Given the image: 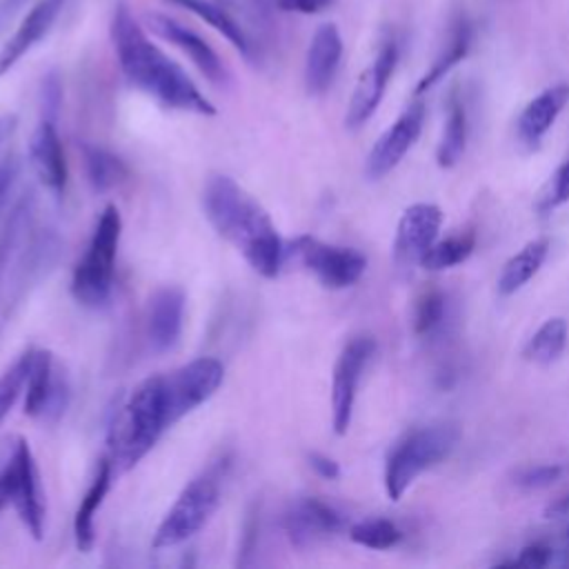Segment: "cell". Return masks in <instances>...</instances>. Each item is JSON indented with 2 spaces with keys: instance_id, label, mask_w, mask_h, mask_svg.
Wrapping results in <instances>:
<instances>
[{
  "instance_id": "obj_27",
  "label": "cell",
  "mask_w": 569,
  "mask_h": 569,
  "mask_svg": "<svg viewBox=\"0 0 569 569\" xmlns=\"http://www.w3.org/2000/svg\"><path fill=\"white\" fill-rule=\"evenodd\" d=\"M467 129H469V124H467L465 104L456 96H451L449 107H447L445 129H442L438 151H436V160L442 169L453 167L462 158V151L467 144Z\"/></svg>"
},
{
  "instance_id": "obj_12",
  "label": "cell",
  "mask_w": 569,
  "mask_h": 569,
  "mask_svg": "<svg viewBox=\"0 0 569 569\" xmlns=\"http://www.w3.org/2000/svg\"><path fill=\"white\" fill-rule=\"evenodd\" d=\"M398 58H400V44H398L396 36L389 33L378 44L373 60L360 73V78L351 91L347 113H345V124L349 129L362 127L376 113V109L387 91V84L396 71Z\"/></svg>"
},
{
  "instance_id": "obj_11",
  "label": "cell",
  "mask_w": 569,
  "mask_h": 569,
  "mask_svg": "<svg viewBox=\"0 0 569 569\" xmlns=\"http://www.w3.org/2000/svg\"><path fill=\"white\" fill-rule=\"evenodd\" d=\"M373 351H376V340L369 336H358V338H351L342 347V351L333 365L331 427H333V433H338V436H345L351 425L358 382H360V376H362L367 362L371 360Z\"/></svg>"
},
{
  "instance_id": "obj_22",
  "label": "cell",
  "mask_w": 569,
  "mask_h": 569,
  "mask_svg": "<svg viewBox=\"0 0 569 569\" xmlns=\"http://www.w3.org/2000/svg\"><path fill=\"white\" fill-rule=\"evenodd\" d=\"M567 102H569V84L565 82L551 84L542 89L536 98H531L520 111L516 122L520 142L529 149H536L547 136V131L553 127L556 118L567 107Z\"/></svg>"
},
{
  "instance_id": "obj_5",
  "label": "cell",
  "mask_w": 569,
  "mask_h": 569,
  "mask_svg": "<svg viewBox=\"0 0 569 569\" xmlns=\"http://www.w3.org/2000/svg\"><path fill=\"white\" fill-rule=\"evenodd\" d=\"M122 233V218L116 204H107L98 216L89 244L71 273V296L78 305L100 309L113 291L116 256Z\"/></svg>"
},
{
  "instance_id": "obj_26",
  "label": "cell",
  "mask_w": 569,
  "mask_h": 569,
  "mask_svg": "<svg viewBox=\"0 0 569 569\" xmlns=\"http://www.w3.org/2000/svg\"><path fill=\"white\" fill-rule=\"evenodd\" d=\"M31 207H33L31 193H22L13 202V207L9 209L7 218L0 224V298H2V289H4L13 256L20 247V242H22V236H24L27 227H29Z\"/></svg>"
},
{
  "instance_id": "obj_32",
  "label": "cell",
  "mask_w": 569,
  "mask_h": 569,
  "mask_svg": "<svg viewBox=\"0 0 569 569\" xmlns=\"http://www.w3.org/2000/svg\"><path fill=\"white\" fill-rule=\"evenodd\" d=\"M29 373V351H24L2 376H0V425L13 409L20 393H24Z\"/></svg>"
},
{
  "instance_id": "obj_35",
  "label": "cell",
  "mask_w": 569,
  "mask_h": 569,
  "mask_svg": "<svg viewBox=\"0 0 569 569\" xmlns=\"http://www.w3.org/2000/svg\"><path fill=\"white\" fill-rule=\"evenodd\" d=\"M562 473V467L560 465H538V467H531L527 471L520 473L518 478V485L527 487V489H540V487H549L551 482H556Z\"/></svg>"
},
{
  "instance_id": "obj_8",
  "label": "cell",
  "mask_w": 569,
  "mask_h": 569,
  "mask_svg": "<svg viewBox=\"0 0 569 569\" xmlns=\"http://www.w3.org/2000/svg\"><path fill=\"white\" fill-rule=\"evenodd\" d=\"M60 249H62L60 238L51 229L33 233L24 247L22 244L18 247L7 276L9 289L0 298V329L9 322V318L22 305L29 289L36 287V282L53 269L60 256Z\"/></svg>"
},
{
  "instance_id": "obj_39",
  "label": "cell",
  "mask_w": 569,
  "mask_h": 569,
  "mask_svg": "<svg viewBox=\"0 0 569 569\" xmlns=\"http://www.w3.org/2000/svg\"><path fill=\"white\" fill-rule=\"evenodd\" d=\"M307 460H309V467H311L320 478H325V480H336V478L340 476V465H338L333 458L325 456V453L311 451V453L307 456Z\"/></svg>"
},
{
  "instance_id": "obj_4",
  "label": "cell",
  "mask_w": 569,
  "mask_h": 569,
  "mask_svg": "<svg viewBox=\"0 0 569 569\" xmlns=\"http://www.w3.org/2000/svg\"><path fill=\"white\" fill-rule=\"evenodd\" d=\"M231 467V456L222 453L202 467L178 493L153 533V549H171L193 538L216 513L222 487Z\"/></svg>"
},
{
  "instance_id": "obj_38",
  "label": "cell",
  "mask_w": 569,
  "mask_h": 569,
  "mask_svg": "<svg viewBox=\"0 0 569 569\" xmlns=\"http://www.w3.org/2000/svg\"><path fill=\"white\" fill-rule=\"evenodd\" d=\"M60 98H62L60 82H58L56 76H49L44 80V87H42V116L56 118L58 107H60Z\"/></svg>"
},
{
  "instance_id": "obj_34",
  "label": "cell",
  "mask_w": 569,
  "mask_h": 569,
  "mask_svg": "<svg viewBox=\"0 0 569 569\" xmlns=\"http://www.w3.org/2000/svg\"><path fill=\"white\" fill-rule=\"evenodd\" d=\"M445 313V298L438 291H429L418 300L413 327L418 333H429L433 327L440 325Z\"/></svg>"
},
{
  "instance_id": "obj_7",
  "label": "cell",
  "mask_w": 569,
  "mask_h": 569,
  "mask_svg": "<svg viewBox=\"0 0 569 569\" xmlns=\"http://www.w3.org/2000/svg\"><path fill=\"white\" fill-rule=\"evenodd\" d=\"M284 258L313 273V278L327 289H347L356 284L367 269V258L360 251L329 244L313 236H298L287 242Z\"/></svg>"
},
{
  "instance_id": "obj_13",
  "label": "cell",
  "mask_w": 569,
  "mask_h": 569,
  "mask_svg": "<svg viewBox=\"0 0 569 569\" xmlns=\"http://www.w3.org/2000/svg\"><path fill=\"white\" fill-rule=\"evenodd\" d=\"M422 122H425V104L416 96V100L407 104V109L396 118V122L371 147L365 162V173L369 180H380L382 176H387L391 169L400 164L405 153L418 140L422 131Z\"/></svg>"
},
{
  "instance_id": "obj_17",
  "label": "cell",
  "mask_w": 569,
  "mask_h": 569,
  "mask_svg": "<svg viewBox=\"0 0 569 569\" xmlns=\"http://www.w3.org/2000/svg\"><path fill=\"white\" fill-rule=\"evenodd\" d=\"M147 20H149L151 31H156L167 42L176 44L198 67V71L207 80H211L213 84H224L227 82V69H224L222 60L211 49V44L207 40H202L196 31H191L189 27L180 24L178 20H173L164 13H149Z\"/></svg>"
},
{
  "instance_id": "obj_24",
  "label": "cell",
  "mask_w": 569,
  "mask_h": 569,
  "mask_svg": "<svg viewBox=\"0 0 569 569\" xmlns=\"http://www.w3.org/2000/svg\"><path fill=\"white\" fill-rule=\"evenodd\" d=\"M176 7L187 9L189 13L204 20L209 27H213L218 33H222L244 58H253V42L244 27L229 13L227 7H222L216 0H167Z\"/></svg>"
},
{
  "instance_id": "obj_6",
  "label": "cell",
  "mask_w": 569,
  "mask_h": 569,
  "mask_svg": "<svg viewBox=\"0 0 569 569\" xmlns=\"http://www.w3.org/2000/svg\"><path fill=\"white\" fill-rule=\"evenodd\" d=\"M458 442L453 425H431L407 433L389 453L385 465V489L391 500H400L409 485L429 467L445 460Z\"/></svg>"
},
{
  "instance_id": "obj_9",
  "label": "cell",
  "mask_w": 569,
  "mask_h": 569,
  "mask_svg": "<svg viewBox=\"0 0 569 569\" xmlns=\"http://www.w3.org/2000/svg\"><path fill=\"white\" fill-rule=\"evenodd\" d=\"M71 400L69 378L62 365L47 349H29V373L24 385V413L58 422Z\"/></svg>"
},
{
  "instance_id": "obj_10",
  "label": "cell",
  "mask_w": 569,
  "mask_h": 569,
  "mask_svg": "<svg viewBox=\"0 0 569 569\" xmlns=\"http://www.w3.org/2000/svg\"><path fill=\"white\" fill-rule=\"evenodd\" d=\"M4 467L11 476V505L31 538L40 540L44 536V493L33 451L24 438L16 440Z\"/></svg>"
},
{
  "instance_id": "obj_28",
  "label": "cell",
  "mask_w": 569,
  "mask_h": 569,
  "mask_svg": "<svg viewBox=\"0 0 569 569\" xmlns=\"http://www.w3.org/2000/svg\"><path fill=\"white\" fill-rule=\"evenodd\" d=\"M569 327L562 318L545 320L525 345V358L536 365H549L565 351Z\"/></svg>"
},
{
  "instance_id": "obj_31",
  "label": "cell",
  "mask_w": 569,
  "mask_h": 569,
  "mask_svg": "<svg viewBox=\"0 0 569 569\" xmlns=\"http://www.w3.org/2000/svg\"><path fill=\"white\" fill-rule=\"evenodd\" d=\"M349 538L367 549H391L402 540V531L387 518H367L349 529Z\"/></svg>"
},
{
  "instance_id": "obj_33",
  "label": "cell",
  "mask_w": 569,
  "mask_h": 569,
  "mask_svg": "<svg viewBox=\"0 0 569 569\" xmlns=\"http://www.w3.org/2000/svg\"><path fill=\"white\" fill-rule=\"evenodd\" d=\"M569 200V160L562 162L549 178L545 191L538 198V211L549 213Z\"/></svg>"
},
{
  "instance_id": "obj_36",
  "label": "cell",
  "mask_w": 569,
  "mask_h": 569,
  "mask_svg": "<svg viewBox=\"0 0 569 569\" xmlns=\"http://www.w3.org/2000/svg\"><path fill=\"white\" fill-rule=\"evenodd\" d=\"M336 0H276V7L284 13H302V16H316L327 11Z\"/></svg>"
},
{
  "instance_id": "obj_19",
  "label": "cell",
  "mask_w": 569,
  "mask_h": 569,
  "mask_svg": "<svg viewBox=\"0 0 569 569\" xmlns=\"http://www.w3.org/2000/svg\"><path fill=\"white\" fill-rule=\"evenodd\" d=\"M184 291L176 284L160 287L151 300L147 311V340L156 353L171 351L182 333L184 325Z\"/></svg>"
},
{
  "instance_id": "obj_25",
  "label": "cell",
  "mask_w": 569,
  "mask_h": 569,
  "mask_svg": "<svg viewBox=\"0 0 569 569\" xmlns=\"http://www.w3.org/2000/svg\"><path fill=\"white\" fill-rule=\"evenodd\" d=\"M549 253V240L547 238H536L531 242H527L516 256H511L500 276H498V293L500 296H511L518 289H522L542 267L545 258Z\"/></svg>"
},
{
  "instance_id": "obj_43",
  "label": "cell",
  "mask_w": 569,
  "mask_h": 569,
  "mask_svg": "<svg viewBox=\"0 0 569 569\" xmlns=\"http://www.w3.org/2000/svg\"><path fill=\"white\" fill-rule=\"evenodd\" d=\"M24 4V0H0V27Z\"/></svg>"
},
{
  "instance_id": "obj_20",
  "label": "cell",
  "mask_w": 569,
  "mask_h": 569,
  "mask_svg": "<svg viewBox=\"0 0 569 569\" xmlns=\"http://www.w3.org/2000/svg\"><path fill=\"white\" fill-rule=\"evenodd\" d=\"M342 51V36L333 22H325L313 31L305 58V87L311 96H322L333 84Z\"/></svg>"
},
{
  "instance_id": "obj_42",
  "label": "cell",
  "mask_w": 569,
  "mask_h": 569,
  "mask_svg": "<svg viewBox=\"0 0 569 569\" xmlns=\"http://www.w3.org/2000/svg\"><path fill=\"white\" fill-rule=\"evenodd\" d=\"M16 127H18V118H16L13 113L0 116V149H2V144L13 136Z\"/></svg>"
},
{
  "instance_id": "obj_1",
  "label": "cell",
  "mask_w": 569,
  "mask_h": 569,
  "mask_svg": "<svg viewBox=\"0 0 569 569\" xmlns=\"http://www.w3.org/2000/svg\"><path fill=\"white\" fill-rule=\"evenodd\" d=\"M222 380V362L202 356L136 382L111 409L107 422V458L113 471L133 469L162 433L204 405Z\"/></svg>"
},
{
  "instance_id": "obj_37",
  "label": "cell",
  "mask_w": 569,
  "mask_h": 569,
  "mask_svg": "<svg viewBox=\"0 0 569 569\" xmlns=\"http://www.w3.org/2000/svg\"><path fill=\"white\" fill-rule=\"evenodd\" d=\"M549 560H551V549L542 542H533V545H527L520 551L516 565L518 567H529V569H540V567H547Z\"/></svg>"
},
{
  "instance_id": "obj_3",
  "label": "cell",
  "mask_w": 569,
  "mask_h": 569,
  "mask_svg": "<svg viewBox=\"0 0 569 569\" xmlns=\"http://www.w3.org/2000/svg\"><path fill=\"white\" fill-rule=\"evenodd\" d=\"M202 209L209 224L249 262L262 278H276L284 247L269 211L247 193L231 176L213 173L202 189Z\"/></svg>"
},
{
  "instance_id": "obj_41",
  "label": "cell",
  "mask_w": 569,
  "mask_h": 569,
  "mask_svg": "<svg viewBox=\"0 0 569 569\" xmlns=\"http://www.w3.org/2000/svg\"><path fill=\"white\" fill-rule=\"evenodd\" d=\"M7 505H11V476H9V469L2 467V471H0V513Z\"/></svg>"
},
{
  "instance_id": "obj_30",
  "label": "cell",
  "mask_w": 569,
  "mask_h": 569,
  "mask_svg": "<svg viewBox=\"0 0 569 569\" xmlns=\"http://www.w3.org/2000/svg\"><path fill=\"white\" fill-rule=\"evenodd\" d=\"M473 247H476V238L469 231L449 236L445 240H436L425 251V256L420 258V267H425L429 271H440V269L456 267V264L465 262L471 256Z\"/></svg>"
},
{
  "instance_id": "obj_23",
  "label": "cell",
  "mask_w": 569,
  "mask_h": 569,
  "mask_svg": "<svg viewBox=\"0 0 569 569\" xmlns=\"http://www.w3.org/2000/svg\"><path fill=\"white\" fill-rule=\"evenodd\" d=\"M111 478H113V467L109 462V458H102L98 462V469L76 509V516H73V538H76V547L87 553L91 551L93 542H96V525H93V518H96V511L100 509L109 487H111Z\"/></svg>"
},
{
  "instance_id": "obj_16",
  "label": "cell",
  "mask_w": 569,
  "mask_h": 569,
  "mask_svg": "<svg viewBox=\"0 0 569 569\" xmlns=\"http://www.w3.org/2000/svg\"><path fill=\"white\" fill-rule=\"evenodd\" d=\"M64 0H38L20 20L11 38L0 47V78L7 76L42 38L49 36Z\"/></svg>"
},
{
  "instance_id": "obj_15",
  "label": "cell",
  "mask_w": 569,
  "mask_h": 569,
  "mask_svg": "<svg viewBox=\"0 0 569 569\" xmlns=\"http://www.w3.org/2000/svg\"><path fill=\"white\" fill-rule=\"evenodd\" d=\"M342 527V513L320 498H298L282 513V529L296 547L313 545L320 538L338 533Z\"/></svg>"
},
{
  "instance_id": "obj_45",
  "label": "cell",
  "mask_w": 569,
  "mask_h": 569,
  "mask_svg": "<svg viewBox=\"0 0 569 569\" xmlns=\"http://www.w3.org/2000/svg\"><path fill=\"white\" fill-rule=\"evenodd\" d=\"M565 553L569 558V527H567V536H565Z\"/></svg>"
},
{
  "instance_id": "obj_14",
  "label": "cell",
  "mask_w": 569,
  "mask_h": 569,
  "mask_svg": "<svg viewBox=\"0 0 569 569\" xmlns=\"http://www.w3.org/2000/svg\"><path fill=\"white\" fill-rule=\"evenodd\" d=\"M442 211L431 202H416L407 207L398 220L393 240V260L402 269L420 264L425 251L438 240Z\"/></svg>"
},
{
  "instance_id": "obj_2",
  "label": "cell",
  "mask_w": 569,
  "mask_h": 569,
  "mask_svg": "<svg viewBox=\"0 0 569 569\" xmlns=\"http://www.w3.org/2000/svg\"><path fill=\"white\" fill-rule=\"evenodd\" d=\"M111 42L124 78L167 109L213 116V102L198 89L189 73L149 40L124 2L111 18Z\"/></svg>"
},
{
  "instance_id": "obj_18",
  "label": "cell",
  "mask_w": 569,
  "mask_h": 569,
  "mask_svg": "<svg viewBox=\"0 0 569 569\" xmlns=\"http://www.w3.org/2000/svg\"><path fill=\"white\" fill-rule=\"evenodd\" d=\"M29 162L40 184L60 196L67 187V160L56 129V118L42 116L29 138Z\"/></svg>"
},
{
  "instance_id": "obj_29",
  "label": "cell",
  "mask_w": 569,
  "mask_h": 569,
  "mask_svg": "<svg viewBox=\"0 0 569 569\" xmlns=\"http://www.w3.org/2000/svg\"><path fill=\"white\" fill-rule=\"evenodd\" d=\"M82 153H84L89 182L93 184L96 191H109L127 178L124 162L118 156H113L111 151L96 147V144H84Z\"/></svg>"
},
{
  "instance_id": "obj_21",
  "label": "cell",
  "mask_w": 569,
  "mask_h": 569,
  "mask_svg": "<svg viewBox=\"0 0 569 569\" xmlns=\"http://www.w3.org/2000/svg\"><path fill=\"white\" fill-rule=\"evenodd\" d=\"M473 38H476V27L469 18L467 11L458 9L451 13L447 31H445V40L431 62V67L425 71V76L418 80L413 96H422L429 89H433L453 67H458L471 51L473 47Z\"/></svg>"
},
{
  "instance_id": "obj_44",
  "label": "cell",
  "mask_w": 569,
  "mask_h": 569,
  "mask_svg": "<svg viewBox=\"0 0 569 569\" xmlns=\"http://www.w3.org/2000/svg\"><path fill=\"white\" fill-rule=\"evenodd\" d=\"M547 518H560V516H569V496L558 498L553 505L547 507Z\"/></svg>"
},
{
  "instance_id": "obj_40",
  "label": "cell",
  "mask_w": 569,
  "mask_h": 569,
  "mask_svg": "<svg viewBox=\"0 0 569 569\" xmlns=\"http://www.w3.org/2000/svg\"><path fill=\"white\" fill-rule=\"evenodd\" d=\"M18 178V158L13 153H9L2 162H0V209L7 200V193L11 191L13 182Z\"/></svg>"
}]
</instances>
